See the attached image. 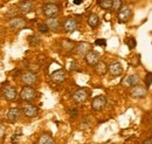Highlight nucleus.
<instances>
[{
	"label": "nucleus",
	"instance_id": "obj_1",
	"mask_svg": "<svg viewBox=\"0 0 152 144\" xmlns=\"http://www.w3.org/2000/svg\"><path fill=\"white\" fill-rule=\"evenodd\" d=\"M20 97H21V100H23V101H26V102H32V101H34L35 98H37V96H38V91L34 89L32 86H25L21 91H20Z\"/></svg>",
	"mask_w": 152,
	"mask_h": 144
},
{
	"label": "nucleus",
	"instance_id": "obj_2",
	"mask_svg": "<svg viewBox=\"0 0 152 144\" xmlns=\"http://www.w3.org/2000/svg\"><path fill=\"white\" fill-rule=\"evenodd\" d=\"M42 12L43 14L47 17V18H52V17H56L60 12V6L56 4H53V2H49V4H46L43 5L42 7Z\"/></svg>",
	"mask_w": 152,
	"mask_h": 144
},
{
	"label": "nucleus",
	"instance_id": "obj_3",
	"mask_svg": "<svg viewBox=\"0 0 152 144\" xmlns=\"http://www.w3.org/2000/svg\"><path fill=\"white\" fill-rule=\"evenodd\" d=\"M88 97H89V90L86 88H80L73 93V100L78 104L84 103L88 100Z\"/></svg>",
	"mask_w": 152,
	"mask_h": 144
},
{
	"label": "nucleus",
	"instance_id": "obj_4",
	"mask_svg": "<svg viewBox=\"0 0 152 144\" xmlns=\"http://www.w3.org/2000/svg\"><path fill=\"white\" fill-rule=\"evenodd\" d=\"M131 17V8L129 5H122V7L118 10V22L125 24L129 21Z\"/></svg>",
	"mask_w": 152,
	"mask_h": 144
},
{
	"label": "nucleus",
	"instance_id": "obj_5",
	"mask_svg": "<svg viewBox=\"0 0 152 144\" xmlns=\"http://www.w3.org/2000/svg\"><path fill=\"white\" fill-rule=\"evenodd\" d=\"M21 81L27 86H33L38 82V75L35 74V72L32 71L23 72L21 74Z\"/></svg>",
	"mask_w": 152,
	"mask_h": 144
},
{
	"label": "nucleus",
	"instance_id": "obj_6",
	"mask_svg": "<svg viewBox=\"0 0 152 144\" xmlns=\"http://www.w3.org/2000/svg\"><path fill=\"white\" fill-rule=\"evenodd\" d=\"M2 95L7 101H15L18 98L19 94L14 87L7 84V86H4V88H2Z\"/></svg>",
	"mask_w": 152,
	"mask_h": 144
},
{
	"label": "nucleus",
	"instance_id": "obj_7",
	"mask_svg": "<svg viewBox=\"0 0 152 144\" xmlns=\"http://www.w3.org/2000/svg\"><path fill=\"white\" fill-rule=\"evenodd\" d=\"M130 95L134 97V98H144L146 95H148V89L143 86H139V84H136L131 87L130 89Z\"/></svg>",
	"mask_w": 152,
	"mask_h": 144
},
{
	"label": "nucleus",
	"instance_id": "obj_8",
	"mask_svg": "<svg viewBox=\"0 0 152 144\" xmlns=\"http://www.w3.org/2000/svg\"><path fill=\"white\" fill-rule=\"evenodd\" d=\"M105 106H107V98L103 95H98V96L94 97V100L91 102V108H93V110H95V111L102 110Z\"/></svg>",
	"mask_w": 152,
	"mask_h": 144
},
{
	"label": "nucleus",
	"instance_id": "obj_9",
	"mask_svg": "<svg viewBox=\"0 0 152 144\" xmlns=\"http://www.w3.org/2000/svg\"><path fill=\"white\" fill-rule=\"evenodd\" d=\"M84 60L89 66H95L98 61H101V55L95 51H89L84 55Z\"/></svg>",
	"mask_w": 152,
	"mask_h": 144
},
{
	"label": "nucleus",
	"instance_id": "obj_10",
	"mask_svg": "<svg viewBox=\"0 0 152 144\" xmlns=\"http://www.w3.org/2000/svg\"><path fill=\"white\" fill-rule=\"evenodd\" d=\"M50 80L55 84H60L66 80V72L63 69H57L50 74Z\"/></svg>",
	"mask_w": 152,
	"mask_h": 144
},
{
	"label": "nucleus",
	"instance_id": "obj_11",
	"mask_svg": "<svg viewBox=\"0 0 152 144\" xmlns=\"http://www.w3.org/2000/svg\"><path fill=\"white\" fill-rule=\"evenodd\" d=\"M22 112L26 117L28 118H33V117H37L39 114V108L33 106V104H26L23 109H22Z\"/></svg>",
	"mask_w": 152,
	"mask_h": 144
},
{
	"label": "nucleus",
	"instance_id": "obj_12",
	"mask_svg": "<svg viewBox=\"0 0 152 144\" xmlns=\"http://www.w3.org/2000/svg\"><path fill=\"white\" fill-rule=\"evenodd\" d=\"M108 72L110 73V75H113V76H121L122 73H123V67L119 62L115 61V62H111L108 66Z\"/></svg>",
	"mask_w": 152,
	"mask_h": 144
},
{
	"label": "nucleus",
	"instance_id": "obj_13",
	"mask_svg": "<svg viewBox=\"0 0 152 144\" xmlns=\"http://www.w3.org/2000/svg\"><path fill=\"white\" fill-rule=\"evenodd\" d=\"M8 25L13 29H22L26 26V20L23 18H20V17H15V18L13 17V18L10 20Z\"/></svg>",
	"mask_w": 152,
	"mask_h": 144
},
{
	"label": "nucleus",
	"instance_id": "obj_14",
	"mask_svg": "<svg viewBox=\"0 0 152 144\" xmlns=\"http://www.w3.org/2000/svg\"><path fill=\"white\" fill-rule=\"evenodd\" d=\"M77 28V21L74 18H67L63 22V29L67 33H72Z\"/></svg>",
	"mask_w": 152,
	"mask_h": 144
},
{
	"label": "nucleus",
	"instance_id": "obj_15",
	"mask_svg": "<svg viewBox=\"0 0 152 144\" xmlns=\"http://www.w3.org/2000/svg\"><path fill=\"white\" fill-rule=\"evenodd\" d=\"M18 7H19L21 13L28 14V13L32 12V10H33V2H32L31 0H22L21 2H19Z\"/></svg>",
	"mask_w": 152,
	"mask_h": 144
},
{
	"label": "nucleus",
	"instance_id": "obj_16",
	"mask_svg": "<svg viewBox=\"0 0 152 144\" xmlns=\"http://www.w3.org/2000/svg\"><path fill=\"white\" fill-rule=\"evenodd\" d=\"M91 45L89 42H80L76 46V54L80 56H84L89 51H90Z\"/></svg>",
	"mask_w": 152,
	"mask_h": 144
},
{
	"label": "nucleus",
	"instance_id": "obj_17",
	"mask_svg": "<svg viewBox=\"0 0 152 144\" xmlns=\"http://www.w3.org/2000/svg\"><path fill=\"white\" fill-rule=\"evenodd\" d=\"M20 115H21V110L19 108H11L7 112V120L14 123L20 118Z\"/></svg>",
	"mask_w": 152,
	"mask_h": 144
},
{
	"label": "nucleus",
	"instance_id": "obj_18",
	"mask_svg": "<svg viewBox=\"0 0 152 144\" xmlns=\"http://www.w3.org/2000/svg\"><path fill=\"white\" fill-rule=\"evenodd\" d=\"M138 81H139L138 75L131 74V75H128V76L123 80V86H124V87H133V86H136V84L138 83Z\"/></svg>",
	"mask_w": 152,
	"mask_h": 144
},
{
	"label": "nucleus",
	"instance_id": "obj_19",
	"mask_svg": "<svg viewBox=\"0 0 152 144\" xmlns=\"http://www.w3.org/2000/svg\"><path fill=\"white\" fill-rule=\"evenodd\" d=\"M46 25L48 26L49 29H52V31H57V29L60 28V26H61V22H60L58 18H56V17H52V18L47 19Z\"/></svg>",
	"mask_w": 152,
	"mask_h": 144
},
{
	"label": "nucleus",
	"instance_id": "obj_20",
	"mask_svg": "<svg viewBox=\"0 0 152 144\" xmlns=\"http://www.w3.org/2000/svg\"><path fill=\"white\" fill-rule=\"evenodd\" d=\"M87 22H88V25L90 26V27H97L98 26V24H99V17L96 14V13H90L89 15H88V19H87Z\"/></svg>",
	"mask_w": 152,
	"mask_h": 144
},
{
	"label": "nucleus",
	"instance_id": "obj_21",
	"mask_svg": "<svg viewBox=\"0 0 152 144\" xmlns=\"http://www.w3.org/2000/svg\"><path fill=\"white\" fill-rule=\"evenodd\" d=\"M38 144H54V140L49 134H42L39 137Z\"/></svg>",
	"mask_w": 152,
	"mask_h": 144
},
{
	"label": "nucleus",
	"instance_id": "obj_22",
	"mask_svg": "<svg viewBox=\"0 0 152 144\" xmlns=\"http://www.w3.org/2000/svg\"><path fill=\"white\" fill-rule=\"evenodd\" d=\"M95 71L98 75H104L108 72V66L103 62V61H98L95 65Z\"/></svg>",
	"mask_w": 152,
	"mask_h": 144
},
{
	"label": "nucleus",
	"instance_id": "obj_23",
	"mask_svg": "<svg viewBox=\"0 0 152 144\" xmlns=\"http://www.w3.org/2000/svg\"><path fill=\"white\" fill-rule=\"evenodd\" d=\"M98 5L103 10H111L113 0H98Z\"/></svg>",
	"mask_w": 152,
	"mask_h": 144
},
{
	"label": "nucleus",
	"instance_id": "obj_24",
	"mask_svg": "<svg viewBox=\"0 0 152 144\" xmlns=\"http://www.w3.org/2000/svg\"><path fill=\"white\" fill-rule=\"evenodd\" d=\"M74 46H75L74 42L70 41V40H63V41H62V48H63L64 51H67V52L74 49Z\"/></svg>",
	"mask_w": 152,
	"mask_h": 144
},
{
	"label": "nucleus",
	"instance_id": "obj_25",
	"mask_svg": "<svg viewBox=\"0 0 152 144\" xmlns=\"http://www.w3.org/2000/svg\"><path fill=\"white\" fill-rule=\"evenodd\" d=\"M122 7V0H113L111 11H118Z\"/></svg>",
	"mask_w": 152,
	"mask_h": 144
},
{
	"label": "nucleus",
	"instance_id": "obj_26",
	"mask_svg": "<svg viewBox=\"0 0 152 144\" xmlns=\"http://www.w3.org/2000/svg\"><path fill=\"white\" fill-rule=\"evenodd\" d=\"M126 45H128V47L130 48V49H132L136 47V45H137V42H136V39L132 37V36H130L128 40H126Z\"/></svg>",
	"mask_w": 152,
	"mask_h": 144
},
{
	"label": "nucleus",
	"instance_id": "obj_27",
	"mask_svg": "<svg viewBox=\"0 0 152 144\" xmlns=\"http://www.w3.org/2000/svg\"><path fill=\"white\" fill-rule=\"evenodd\" d=\"M39 31H40V33L46 34V33H48L49 28H48V26H47L46 24H40V25H39Z\"/></svg>",
	"mask_w": 152,
	"mask_h": 144
},
{
	"label": "nucleus",
	"instance_id": "obj_28",
	"mask_svg": "<svg viewBox=\"0 0 152 144\" xmlns=\"http://www.w3.org/2000/svg\"><path fill=\"white\" fill-rule=\"evenodd\" d=\"M145 84L148 86V87H150L152 84V73H148L146 74V76H145Z\"/></svg>",
	"mask_w": 152,
	"mask_h": 144
},
{
	"label": "nucleus",
	"instance_id": "obj_29",
	"mask_svg": "<svg viewBox=\"0 0 152 144\" xmlns=\"http://www.w3.org/2000/svg\"><path fill=\"white\" fill-rule=\"evenodd\" d=\"M96 46H99V47H105L107 46V41L104 39H97L95 41Z\"/></svg>",
	"mask_w": 152,
	"mask_h": 144
},
{
	"label": "nucleus",
	"instance_id": "obj_30",
	"mask_svg": "<svg viewBox=\"0 0 152 144\" xmlns=\"http://www.w3.org/2000/svg\"><path fill=\"white\" fill-rule=\"evenodd\" d=\"M72 1V4L74 5V6H82V5H84L88 0H70Z\"/></svg>",
	"mask_w": 152,
	"mask_h": 144
},
{
	"label": "nucleus",
	"instance_id": "obj_31",
	"mask_svg": "<svg viewBox=\"0 0 152 144\" xmlns=\"http://www.w3.org/2000/svg\"><path fill=\"white\" fill-rule=\"evenodd\" d=\"M5 135H6V129L2 124H0V142L5 138Z\"/></svg>",
	"mask_w": 152,
	"mask_h": 144
},
{
	"label": "nucleus",
	"instance_id": "obj_32",
	"mask_svg": "<svg viewBox=\"0 0 152 144\" xmlns=\"http://www.w3.org/2000/svg\"><path fill=\"white\" fill-rule=\"evenodd\" d=\"M29 42L33 43V45H38V43H40V40L38 39V36H31L29 37Z\"/></svg>",
	"mask_w": 152,
	"mask_h": 144
},
{
	"label": "nucleus",
	"instance_id": "obj_33",
	"mask_svg": "<svg viewBox=\"0 0 152 144\" xmlns=\"http://www.w3.org/2000/svg\"><path fill=\"white\" fill-rule=\"evenodd\" d=\"M77 112H78V110H77L76 108L70 109V110H69V114H70V116H72V117H75V116H77Z\"/></svg>",
	"mask_w": 152,
	"mask_h": 144
},
{
	"label": "nucleus",
	"instance_id": "obj_34",
	"mask_svg": "<svg viewBox=\"0 0 152 144\" xmlns=\"http://www.w3.org/2000/svg\"><path fill=\"white\" fill-rule=\"evenodd\" d=\"M142 144H152V140L151 138H148V140H145Z\"/></svg>",
	"mask_w": 152,
	"mask_h": 144
},
{
	"label": "nucleus",
	"instance_id": "obj_35",
	"mask_svg": "<svg viewBox=\"0 0 152 144\" xmlns=\"http://www.w3.org/2000/svg\"><path fill=\"white\" fill-rule=\"evenodd\" d=\"M151 123H152V117H151Z\"/></svg>",
	"mask_w": 152,
	"mask_h": 144
}]
</instances>
